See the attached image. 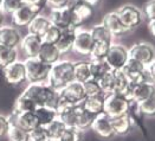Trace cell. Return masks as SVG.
Segmentation results:
<instances>
[{"label":"cell","mask_w":155,"mask_h":141,"mask_svg":"<svg viewBox=\"0 0 155 141\" xmlns=\"http://www.w3.org/2000/svg\"><path fill=\"white\" fill-rule=\"evenodd\" d=\"M21 94L30 97L37 107H48L57 110L61 103V92L45 83H30Z\"/></svg>","instance_id":"1"},{"label":"cell","mask_w":155,"mask_h":141,"mask_svg":"<svg viewBox=\"0 0 155 141\" xmlns=\"http://www.w3.org/2000/svg\"><path fill=\"white\" fill-rule=\"evenodd\" d=\"M75 81L74 63L70 61H59L51 66L50 75L48 78V84L53 89L61 90L65 88L69 83Z\"/></svg>","instance_id":"2"},{"label":"cell","mask_w":155,"mask_h":141,"mask_svg":"<svg viewBox=\"0 0 155 141\" xmlns=\"http://www.w3.org/2000/svg\"><path fill=\"white\" fill-rule=\"evenodd\" d=\"M24 64L26 68V78L30 83H44V81L49 78L52 65L44 63L38 57L27 58Z\"/></svg>","instance_id":"3"},{"label":"cell","mask_w":155,"mask_h":141,"mask_svg":"<svg viewBox=\"0 0 155 141\" xmlns=\"http://www.w3.org/2000/svg\"><path fill=\"white\" fill-rule=\"evenodd\" d=\"M131 101L128 97L120 94H110L105 95V104H104V114L109 117H116L120 115L129 114Z\"/></svg>","instance_id":"4"},{"label":"cell","mask_w":155,"mask_h":141,"mask_svg":"<svg viewBox=\"0 0 155 141\" xmlns=\"http://www.w3.org/2000/svg\"><path fill=\"white\" fill-rule=\"evenodd\" d=\"M50 22L52 25L59 27L61 30L65 29H77L81 25L76 13L69 11L68 8H52L50 12Z\"/></svg>","instance_id":"5"},{"label":"cell","mask_w":155,"mask_h":141,"mask_svg":"<svg viewBox=\"0 0 155 141\" xmlns=\"http://www.w3.org/2000/svg\"><path fill=\"white\" fill-rule=\"evenodd\" d=\"M122 71L128 78L130 86H135V84L142 83L146 81H152L147 68L133 58H129V61L127 62L126 66L122 69Z\"/></svg>","instance_id":"6"},{"label":"cell","mask_w":155,"mask_h":141,"mask_svg":"<svg viewBox=\"0 0 155 141\" xmlns=\"http://www.w3.org/2000/svg\"><path fill=\"white\" fill-rule=\"evenodd\" d=\"M129 61V50L123 45L111 44L109 52L105 57V62L111 70H122Z\"/></svg>","instance_id":"7"},{"label":"cell","mask_w":155,"mask_h":141,"mask_svg":"<svg viewBox=\"0 0 155 141\" xmlns=\"http://www.w3.org/2000/svg\"><path fill=\"white\" fill-rule=\"evenodd\" d=\"M59 92H61L62 101L70 103V104H74V106L82 104L83 101L87 99V94H85V89H84L83 83L77 82V81H74V82L69 83Z\"/></svg>","instance_id":"8"},{"label":"cell","mask_w":155,"mask_h":141,"mask_svg":"<svg viewBox=\"0 0 155 141\" xmlns=\"http://www.w3.org/2000/svg\"><path fill=\"white\" fill-rule=\"evenodd\" d=\"M129 58H133L148 68L154 62L155 51L153 46L147 43H137L129 49Z\"/></svg>","instance_id":"9"},{"label":"cell","mask_w":155,"mask_h":141,"mask_svg":"<svg viewBox=\"0 0 155 141\" xmlns=\"http://www.w3.org/2000/svg\"><path fill=\"white\" fill-rule=\"evenodd\" d=\"M116 13L118 14L123 25L129 30L139 26L142 22V12L133 5H124L120 7Z\"/></svg>","instance_id":"10"},{"label":"cell","mask_w":155,"mask_h":141,"mask_svg":"<svg viewBox=\"0 0 155 141\" xmlns=\"http://www.w3.org/2000/svg\"><path fill=\"white\" fill-rule=\"evenodd\" d=\"M155 95V83L153 81H146L142 83L131 86L129 94V100L131 102L139 103L148 100L149 97Z\"/></svg>","instance_id":"11"},{"label":"cell","mask_w":155,"mask_h":141,"mask_svg":"<svg viewBox=\"0 0 155 141\" xmlns=\"http://www.w3.org/2000/svg\"><path fill=\"white\" fill-rule=\"evenodd\" d=\"M4 76L8 84L11 86H19L26 79V68L24 62L15 61L14 63L4 68Z\"/></svg>","instance_id":"12"},{"label":"cell","mask_w":155,"mask_h":141,"mask_svg":"<svg viewBox=\"0 0 155 141\" xmlns=\"http://www.w3.org/2000/svg\"><path fill=\"white\" fill-rule=\"evenodd\" d=\"M10 123L18 126L19 128L24 129L25 132L30 133L35 128L39 127L38 120L33 113H12V115L8 116Z\"/></svg>","instance_id":"13"},{"label":"cell","mask_w":155,"mask_h":141,"mask_svg":"<svg viewBox=\"0 0 155 141\" xmlns=\"http://www.w3.org/2000/svg\"><path fill=\"white\" fill-rule=\"evenodd\" d=\"M91 129L102 139H111L115 136V132L111 126L110 117L104 113L101 115L95 116L91 123Z\"/></svg>","instance_id":"14"},{"label":"cell","mask_w":155,"mask_h":141,"mask_svg":"<svg viewBox=\"0 0 155 141\" xmlns=\"http://www.w3.org/2000/svg\"><path fill=\"white\" fill-rule=\"evenodd\" d=\"M95 46V40L90 31H77L74 43V51L82 56H90Z\"/></svg>","instance_id":"15"},{"label":"cell","mask_w":155,"mask_h":141,"mask_svg":"<svg viewBox=\"0 0 155 141\" xmlns=\"http://www.w3.org/2000/svg\"><path fill=\"white\" fill-rule=\"evenodd\" d=\"M38 8L30 6V5H23L19 10L12 13V22L15 26L23 27V26H28L30 23L39 15Z\"/></svg>","instance_id":"16"},{"label":"cell","mask_w":155,"mask_h":141,"mask_svg":"<svg viewBox=\"0 0 155 141\" xmlns=\"http://www.w3.org/2000/svg\"><path fill=\"white\" fill-rule=\"evenodd\" d=\"M102 25H104V27L111 33L113 37H121V36L126 35L128 31H130L129 29H127L123 25V23L121 22L116 11L107 13L102 20Z\"/></svg>","instance_id":"17"},{"label":"cell","mask_w":155,"mask_h":141,"mask_svg":"<svg viewBox=\"0 0 155 141\" xmlns=\"http://www.w3.org/2000/svg\"><path fill=\"white\" fill-rule=\"evenodd\" d=\"M41 44H43V38L35 36V35H30V33L21 39V43H20L21 49L27 58L38 57Z\"/></svg>","instance_id":"18"},{"label":"cell","mask_w":155,"mask_h":141,"mask_svg":"<svg viewBox=\"0 0 155 141\" xmlns=\"http://www.w3.org/2000/svg\"><path fill=\"white\" fill-rule=\"evenodd\" d=\"M21 43V36L12 26H0V44L15 49Z\"/></svg>","instance_id":"19"},{"label":"cell","mask_w":155,"mask_h":141,"mask_svg":"<svg viewBox=\"0 0 155 141\" xmlns=\"http://www.w3.org/2000/svg\"><path fill=\"white\" fill-rule=\"evenodd\" d=\"M104 104H105V95L104 94L95 95V96H88L82 103L83 108L94 116L103 114Z\"/></svg>","instance_id":"20"},{"label":"cell","mask_w":155,"mask_h":141,"mask_svg":"<svg viewBox=\"0 0 155 141\" xmlns=\"http://www.w3.org/2000/svg\"><path fill=\"white\" fill-rule=\"evenodd\" d=\"M61 56H62L61 52H59V50L57 49V46L54 44H49V43H44L43 42L38 55L39 59H41L46 64L53 65L61 61Z\"/></svg>","instance_id":"21"},{"label":"cell","mask_w":155,"mask_h":141,"mask_svg":"<svg viewBox=\"0 0 155 141\" xmlns=\"http://www.w3.org/2000/svg\"><path fill=\"white\" fill-rule=\"evenodd\" d=\"M76 33H77V29H65V30H62L59 40L56 44V46L59 50L61 55L68 53V52L71 51L74 49Z\"/></svg>","instance_id":"22"},{"label":"cell","mask_w":155,"mask_h":141,"mask_svg":"<svg viewBox=\"0 0 155 141\" xmlns=\"http://www.w3.org/2000/svg\"><path fill=\"white\" fill-rule=\"evenodd\" d=\"M110 122L115 132V135H126L133 128V119L129 114L110 117Z\"/></svg>","instance_id":"23"},{"label":"cell","mask_w":155,"mask_h":141,"mask_svg":"<svg viewBox=\"0 0 155 141\" xmlns=\"http://www.w3.org/2000/svg\"><path fill=\"white\" fill-rule=\"evenodd\" d=\"M52 24L49 18L39 14L30 23V25L27 26V30H28L30 35H35V36L43 38V36L46 33V31L49 30V27Z\"/></svg>","instance_id":"24"},{"label":"cell","mask_w":155,"mask_h":141,"mask_svg":"<svg viewBox=\"0 0 155 141\" xmlns=\"http://www.w3.org/2000/svg\"><path fill=\"white\" fill-rule=\"evenodd\" d=\"M114 74H115V90H114V94H120V95H123V96L129 99L131 86H130L128 78L126 77L122 70H114Z\"/></svg>","instance_id":"25"},{"label":"cell","mask_w":155,"mask_h":141,"mask_svg":"<svg viewBox=\"0 0 155 141\" xmlns=\"http://www.w3.org/2000/svg\"><path fill=\"white\" fill-rule=\"evenodd\" d=\"M35 114H36V117L38 120L39 126H41V127H46L54 119L58 117L57 110L48 108V107H38L35 110Z\"/></svg>","instance_id":"26"},{"label":"cell","mask_w":155,"mask_h":141,"mask_svg":"<svg viewBox=\"0 0 155 141\" xmlns=\"http://www.w3.org/2000/svg\"><path fill=\"white\" fill-rule=\"evenodd\" d=\"M74 70H75V81L77 82L85 83L91 78L89 61H79L74 63Z\"/></svg>","instance_id":"27"},{"label":"cell","mask_w":155,"mask_h":141,"mask_svg":"<svg viewBox=\"0 0 155 141\" xmlns=\"http://www.w3.org/2000/svg\"><path fill=\"white\" fill-rule=\"evenodd\" d=\"M37 104L33 102L30 97L21 94L14 103L13 113H33L37 109Z\"/></svg>","instance_id":"28"},{"label":"cell","mask_w":155,"mask_h":141,"mask_svg":"<svg viewBox=\"0 0 155 141\" xmlns=\"http://www.w3.org/2000/svg\"><path fill=\"white\" fill-rule=\"evenodd\" d=\"M66 128H68V127L65 126L64 122L59 119V116H58L57 119H54L50 125H48V126L45 127L46 132H48V135H49V138H50V141L61 139V136L63 135V133L66 130Z\"/></svg>","instance_id":"29"},{"label":"cell","mask_w":155,"mask_h":141,"mask_svg":"<svg viewBox=\"0 0 155 141\" xmlns=\"http://www.w3.org/2000/svg\"><path fill=\"white\" fill-rule=\"evenodd\" d=\"M90 71H91V78L100 81L103 75H105L109 70H111L109 68V65L107 64L105 59H90Z\"/></svg>","instance_id":"30"},{"label":"cell","mask_w":155,"mask_h":141,"mask_svg":"<svg viewBox=\"0 0 155 141\" xmlns=\"http://www.w3.org/2000/svg\"><path fill=\"white\" fill-rule=\"evenodd\" d=\"M18 57V52L15 49L0 44V68H6L10 64L14 63Z\"/></svg>","instance_id":"31"},{"label":"cell","mask_w":155,"mask_h":141,"mask_svg":"<svg viewBox=\"0 0 155 141\" xmlns=\"http://www.w3.org/2000/svg\"><path fill=\"white\" fill-rule=\"evenodd\" d=\"M90 33L92 38L95 40V43H108V44H113V36L111 33L104 27V25H95L90 30Z\"/></svg>","instance_id":"32"},{"label":"cell","mask_w":155,"mask_h":141,"mask_svg":"<svg viewBox=\"0 0 155 141\" xmlns=\"http://www.w3.org/2000/svg\"><path fill=\"white\" fill-rule=\"evenodd\" d=\"M95 116L91 115L90 113H88L82 104H79V110H78L77 116V123H76V129L78 130H85L88 128H91V123L94 121Z\"/></svg>","instance_id":"33"},{"label":"cell","mask_w":155,"mask_h":141,"mask_svg":"<svg viewBox=\"0 0 155 141\" xmlns=\"http://www.w3.org/2000/svg\"><path fill=\"white\" fill-rule=\"evenodd\" d=\"M98 83H100V87H101L104 95L114 94V90H115V74H114V70H109L105 75H103V77L98 81Z\"/></svg>","instance_id":"34"},{"label":"cell","mask_w":155,"mask_h":141,"mask_svg":"<svg viewBox=\"0 0 155 141\" xmlns=\"http://www.w3.org/2000/svg\"><path fill=\"white\" fill-rule=\"evenodd\" d=\"M110 45L111 44H108V43H95L92 52L89 56L90 59H105L110 49Z\"/></svg>","instance_id":"35"},{"label":"cell","mask_w":155,"mask_h":141,"mask_svg":"<svg viewBox=\"0 0 155 141\" xmlns=\"http://www.w3.org/2000/svg\"><path fill=\"white\" fill-rule=\"evenodd\" d=\"M7 138L10 141H28V133L24 129L19 128L18 126L11 125L7 133Z\"/></svg>","instance_id":"36"},{"label":"cell","mask_w":155,"mask_h":141,"mask_svg":"<svg viewBox=\"0 0 155 141\" xmlns=\"http://www.w3.org/2000/svg\"><path fill=\"white\" fill-rule=\"evenodd\" d=\"M139 112L141 115L144 116H155V95L149 97L148 100L137 104Z\"/></svg>","instance_id":"37"},{"label":"cell","mask_w":155,"mask_h":141,"mask_svg":"<svg viewBox=\"0 0 155 141\" xmlns=\"http://www.w3.org/2000/svg\"><path fill=\"white\" fill-rule=\"evenodd\" d=\"M61 33H62V30L59 27L54 25H51L49 27V30L46 31V33L43 36V42L44 43H49V44H57V42L59 40L61 37Z\"/></svg>","instance_id":"38"},{"label":"cell","mask_w":155,"mask_h":141,"mask_svg":"<svg viewBox=\"0 0 155 141\" xmlns=\"http://www.w3.org/2000/svg\"><path fill=\"white\" fill-rule=\"evenodd\" d=\"M84 86V89H85V94H87V97L88 96H95V95H101L103 94V91L100 87V83L98 81L90 78L89 81H87L85 83H83Z\"/></svg>","instance_id":"39"},{"label":"cell","mask_w":155,"mask_h":141,"mask_svg":"<svg viewBox=\"0 0 155 141\" xmlns=\"http://www.w3.org/2000/svg\"><path fill=\"white\" fill-rule=\"evenodd\" d=\"M75 13H76V15H77L81 25H82L83 23H85V22H88L89 19H91V17H92V14H94V8H92L91 6H89V5H87V4H83L77 11H75Z\"/></svg>","instance_id":"40"},{"label":"cell","mask_w":155,"mask_h":141,"mask_svg":"<svg viewBox=\"0 0 155 141\" xmlns=\"http://www.w3.org/2000/svg\"><path fill=\"white\" fill-rule=\"evenodd\" d=\"M28 141H50L45 127L39 126L28 133Z\"/></svg>","instance_id":"41"},{"label":"cell","mask_w":155,"mask_h":141,"mask_svg":"<svg viewBox=\"0 0 155 141\" xmlns=\"http://www.w3.org/2000/svg\"><path fill=\"white\" fill-rule=\"evenodd\" d=\"M24 4L23 0H2V5H1V10L4 12H8L12 14L17 10H19Z\"/></svg>","instance_id":"42"},{"label":"cell","mask_w":155,"mask_h":141,"mask_svg":"<svg viewBox=\"0 0 155 141\" xmlns=\"http://www.w3.org/2000/svg\"><path fill=\"white\" fill-rule=\"evenodd\" d=\"M82 130L76 128H66L59 140L62 141H82Z\"/></svg>","instance_id":"43"},{"label":"cell","mask_w":155,"mask_h":141,"mask_svg":"<svg viewBox=\"0 0 155 141\" xmlns=\"http://www.w3.org/2000/svg\"><path fill=\"white\" fill-rule=\"evenodd\" d=\"M144 15L149 22L155 20V0H149L144 6Z\"/></svg>","instance_id":"44"},{"label":"cell","mask_w":155,"mask_h":141,"mask_svg":"<svg viewBox=\"0 0 155 141\" xmlns=\"http://www.w3.org/2000/svg\"><path fill=\"white\" fill-rule=\"evenodd\" d=\"M10 126H11V123H10L8 116L0 114V136H7Z\"/></svg>","instance_id":"45"},{"label":"cell","mask_w":155,"mask_h":141,"mask_svg":"<svg viewBox=\"0 0 155 141\" xmlns=\"http://www.w3.org/2000/svg\"><path fill=\"white\" fill-rule=\"evenodd\" d=\"M84 4L83 0H66L65 1V8H68L69 11H77L78 8Z\"/></svg>","instance_id":"46"},{"label":"cell","mask_w":155,"mask_h":141,"mask_svg":"<svg viewBox=\"0 0 155 141\" xmlns=\"http://www.w3.org/2000/svg\"><path fill=\"white\" fill-rule=\"evenodd\" d=\"M25 5L33 6L36 8H38L39 11H41L44 8V6L46 5V0H23Z\"/></svg>","instance_id":"47"},{"label":"cell","mask_w":155,"mask_h":141,"mask_svg":"<svg viewBox=\"0 0 155 141\" xmlns=\"http://www.w3.org/2000/svg\"><path fill=\"white\" fill-rule=\"evenodd\" d=\"M66 0H46V4H50L52 8H63L65 7Z\"/></svg>","instance_id":"48"},{"label":"cell","mask_w":155,"mask_h":141,"mask_svg":"<svg viewBox=\"0 0 155 141\" xmlns=\"http://www.w3.org/2000/svg\"><path fill=\"white\" fill-rule=\"evenodd\" d=\"M147 70H148V74H149V76H150V79L155 83V59H154V62L147 68Z\"/></svg>","instance_id":"49"},{"label":"cell","mask_w":155,"mask_h":141,"mask_svg":"<svg viewBox=\"0 0 155 141\" xmlns=\"http://www.w3.org/2000/svg\"><path fill=\"white\" fill-rule=\"evenodd\" d=\"M83 1H84V4H87V5L91 6L92 8L96 7V6L100 4V0H83Z\"/></svg>","instance_id":"50"},{"label":"cell","mask_w":155,"mask_h":141,"mask_svg":"<svg viewBox=\"0 0 155 141\" xmlns=\"http://www.w3.org/2000/svg\"><path fill=\"white\" fill-rule=\"evenodd\" d=\"M148 26H149V31H150V33L155 37V20L149 22V25Z\"/></svg>","instance_id":"51"},{"label":"cell","mask_w":155,"mask_h":141,"mask_svg":"<svg viewBox=\"0 0 155 141\" xmlns=\"http://www.w3.org/2000/svg\"><path fill=\"white\" fill-rule=\"evenodd\" d=\"M2 18H4V11H2L1 7H0V24H1V22H2Z\"/></svg>","instance_id":"52"},{"label":"cell","mask_w":155,"mask_h":141,"mask_svg":"<svg viewBox=\"0 0 155 141\" xmlns=\"http://www.w3.org/2000/svg\"><path fill=\"white\" fill-rule=\"evenodd\" d=\"M1 5H2V0H0V7H1Z\"/></svg>","instance_id":"53"},{"label":"cell","mask_w":155,"mask_h":141,"mask_svg":"<svg viewBox=\"0 0 155 141\" xmlns=\"http://www.w3.org/2000/svg\"><path fill=\"white\" fill-rule=\"evenodd\" d=\"M53 141H62V140H59V139H58V140H53Z\"/></svg>","instance_id":"54"}]
</instances>
